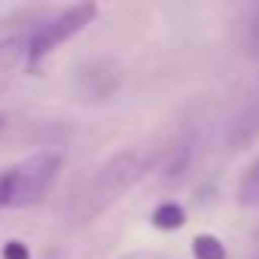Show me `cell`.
Listing matches in <instances>:
<instances>
[{
	"mask_svg": "<svg viewBox=\"0 0 259 259\" xmlns=\"http://www.w3.org/2000/svg\"><path fill=\"white\" fill-rule=\"evenodd\" d=\"M235 201L238 207H259V156L244 168L235 186Z\"/></svg>",
	"mask_w": 259,
	"mask_h": 259,
	"instance_id": "obj_6",
	"label": "cell"
},
{
	"mask_svg": "<svg viewBox=\"0 0 259 259\" xmlns=\"http://www.w3.org/2000/svg\"><path fill=\"white\" fill-rule=\"evenodd\" d=\"M156 159H159V153L147 150V147H128V150H119L116 156H110L85 180V186L73 195V201L67 207V223L70 226H89V223H95L128 189L138 186L153 171Z\"/></svg>",
	"mask_w": 259,
	"mask_h": 259,
	"instance_id": "obj_1",
	"label": "cell"
},
{
	"mask_svg": "<svg viewBox=\"0 0 259 259\" xmlns=\"http://www.w3.org/2000/svg\"><path fill=\"white\" fill-rule=\"evenodd\" d=\"M4 128H7V116L0 113V135H4Z\"/></svg>",
	"mask_w": 259,
	"mask_h": 259,
	"instance_id": "obj_11",
	"label": "cell"
},
{
	"mask_svg": "<svg viewBox=\"0 0 259 259\" xmlns=\"http://www.w3.org/2000/svg\"><path fill=\"white\" fill-rule=\"evenodd\" d=\"M192 259H226V244L217 235L201 232L192 238Z\"/></svg>",
	"mask_w": 259,
	"mask_h": 259,
	"instance_id": "obj_8",
	"label": "cell"
},
{
	"mask_svg": "<svg viewBox=\"0 0 259 259\" xmlns=\"http://www.w3.org/2000/svg\"><path fill=\"white\" fill-rule=\"evenodd\" d=\"M95 19H98V4H92V0H89V4L64 7V10L46 16V19L34 28V34H31V40H28V70L37 73V70L43 67V61H46L58 46L70 43V40H73L76 34H82Z\"/></svg>",
	"mask_w": 259,
	"mask_h": 259,
	"instance_id": "obj_2",
	"label": "cell"
},
{
	"mask_svg": "<svg viewBox=\"0 0 259 259\" xmlns=\"http://www.w3.org/2000/svg\"><path fill=\"white\" fill-rule=\"evenodd\" d=\"M28 40L31 34H22V31H10L0 37V95L13 85L22 64L28 67Z\"/></svg>",
	"mask_w": 259,
	"mask_h": 259,
	"instance_id": "obj_5",
	"label": "cell"
},
{
	"mask_svg": "<svg viewBox=\"0 0 259 259\" xmlns=\"http://www.w3.org/2000/svg\"><path fill=\"white\" fill-rule=\"evenodd\" d=\"M4 171H7V183H10V207H31L37 201H43L49 195V189L55 186V180L61 174V156L52 150H40Z\"/></svg>",
	"mask_w": 259,
	"mask_h": 259,
	"instance_id": "obj_3",
	"label": "cell"
},
{
	"mask_svg": "<svg viewBox=\"0 0 259 259\" xmlns=\"http://www.w3.org/2000/svg\"><path fill=\"white\" fill-rule=\"evenodd\" d=\"M0 256L4 259H31V250L25 241H7L4 250H0Z\"/></svg>",
	"mask_w": 259,
	"mask_h": 259,
	"instance_id": "obj_9",
	"label": "cell"
},
{
	"mask_svg": "<svg viewBox=\"0 0 259 259\" xmlns=\"http://www.w3.org/2000/svg\"><path fill=\"white\" fill-rule=\"evenodd\" d=\"M125 82V64L113 55L85 58L73 73V92L82 104H107Z\"/></svg>",
	"mask_w": 259,
	"mask_h": 259,
	"instance_id": "obj_4",
	"label": "cell"
},
{
	"mask_svg": "<svg viewBox=\"0 0 259 259\" xmlns=\"http://www.w3.org/2000/svg\"><path fill=\"white\" fill-rule=\"evenodd\" d=\"M150 223L156 229H162V232H174V229H183L186 226V210L177 201H162V204H156Z\"/></svg>",
	"mask_w": 259,
	"mask_h": 259,
	"instance_id": "obj_7",
	"label": "cell"
},
{
	"mask_svg": "<svg viewBox=\"0 0 259 259\" xmlns=\"http://www.w3.org/2000/svg\"><path fill=\"white\" fill-rule=\"evenodd\" d=\"M10 207V183H7V171H0V210Z\"/></svg>",
	"mask_w": 259,
	"mask_h": 259,
	"instance_id": "obj_10",
	"label": "cell"
},
{
	"mask_svg": "<svg viewBox=\"0 0 259 259\" xmlns=\"http://www.w3.org/2000/svg\"><path fill=\"white\" fill-rule=\"evenodd\" d=\"M128 259H147V256H128Z\"/></svg>",
	"mask_w": 259,
	"mask_h": 259,
	"instance_id": "obj_12",
	"label": "cell"
}]
</instances>
